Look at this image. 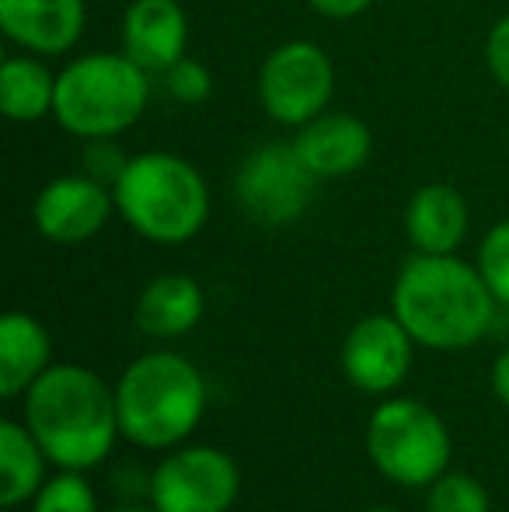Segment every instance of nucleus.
Returning a JSON list of instances; mask_svg holds the SVG:
<instances>
[{
  "label": "nucleus",
  "mask_w": 509,
  "mask_h": 512,
  "mask_svg": "<svg viewBox=\"0 0 509 512\" xmlns=\"http://www.w3.org/2000/svg\"><path fill=\"white\" fill-rule=\"evenodd\" d=\"M370 512H394V509H387V506H381V509H370Z\"/></svg>",
  "instance_id": "c85d7f7f"
},
{
  "label": "nucleus",
  "mask_w": 509,
  "mask_h": 512,
  "mask_svg": "<svg viewBox=\"0 0 509 512\" xmlns=\"http://www.w3.org/2000/svg\"><path fill=\"white\" fill-rule=\"evenodd\" d=\"M492 387H496L499 401L509 408V349L496 359V370H492Z\"/></svg>",
  "instance_id": "bb28decb"
},
{
  "label": "nucleus",
  "mask_w": 509,
  "mask_h": 512,
  "mask_svg": "<svg viewBox=\"0 0 509 512\" xmlns=\"http://www.w3.org/2000/svg\"><path fill=\"white\" fill-rule=\"evenodd\" d=\"M335 88V70L314 42H286L272 49L258 74L265 112L283 126H304L325 112Z\"/></svg>",
  "instance_id": "6e6552de"
},
{
  "label": "nucleus",
  "mask_w": 509,
  "mask_h": 512,
  "mask_svg": "<svg viewBox=\"0 0 509 512\" xmlns=\"http://www.w3.org/2000/svg\"><path fill=\"white\" fill-rule=\"evenodd\" d=\"M116 512H150V509H140V506H126V509H116ZM157 512V509H154Z\"/></svg>",
  "instance_id": "cd10ccee"
},
{
  "label": "nucleus",
  "mask_w": 509,
  "mask_h": 512,
  "mask_svg": "<svg viewBox=\"0 0 509 512\" xmlns=\"http://www.w3.org/2000/svg\"><path fill=\"white\" fill-rule=\"evenodd\" d=\"M0 25L28 53H67L84 32V0H0Z\"/></svg>",
  "instance_id": "ddd939ff"
},
{
  "label": "nucleus",
  "mask_w": 509,
  "mask_h": 512,
  "mask_svg": "<svg viewBox=\"0 0 509 512\" xmlns=\"http://www.w3.org/2000/svg\"><path fill=\"white\" fill-rule=\"evenodd\" d=\"M203 317V290L189 276H157L136 300V324L147 335L175 338L192 331Z\"/></svg>",
  "instance_id": "dca6fc26"
},
{
  "label": "nucleus",
  "mask_w": 509,
  "mask_h": 512,
  "mask_svg": "<svg viewBox=\"0 0 509 512\" xmlns=\"http://www.w3.org/2000/svg\"><path fill=\"white\" fill-rule=\"evenodd\" d=\"M478 272L489 283L492 297L503 307H509V220L489 230L482 241V255H478Z\"/></svg>",
  "instance_id": "4be33fe9"
},
{
  "label": "nucleus",
  "mask_w": 509,
  "mask_h": 512,
  "mask_svg": "<svg viewBox=\"0 0 509 512\" xmlns=\"http://www.w3.org/2000/svg\"><path fill=\"white\" fill-rule=\"evenodd\" d=\"M429 512H489V495L468 474H440L429 492Z\"/></svg>",
  "instance_id": "aec40b11"
},
{
  "label": "nucleus",
  "mask_w": 509,
  "mask_h": 512,
  "mask_svg": "<svg viewBox=\"0 0 509 512\" xmlns=\"http://www.w3.org/2000/svg\"><path fill=\"white\" fill-rule=\"evenodd\" d=\"M164 84H168L171 98H178V102H185V105L206 102L213 91L210 70H206L199 60H192V56H182L175 67L164 70Z\"/></svg>",
  "instance_id": "5701e85b"
},
{
  "label": "nucleus",
  "mask_w": 509,
  "mask_h": 512,
  "mask_svg": "<svg viewBox=\"0 0 509 512\" xmlns=\"http://www.w3.org/2000/svg\"><path fill=\"white\" fill-rule=\"evenodd\" d=\"M412 342L415 338L394 314L363 317L342 345L346 377L367 394L394 391L412 370Z\"/></svg>",
  "instance_id": "9d476101"
},
{
  "label": "nucleus",
  "mask_w": 509,
  "mask_h": 512,
  "mask_svg": "<svg viewBox=\"0 0 509 512\" xmlns=\"http://www.w3.org/2000/svg\"><path fill=\"white\" fill-rule=\"evenodd\" d=\"M314 11H321L325 18H356L367 11L374 0H311Z\"/></svg>",
  "instance_id": "a878e982"
},
{
  "label": "nucleus",
  "mask_w": 509,
  "mask_h": 512,
  "mask_svg": "<svg viewBox=\"0 0 509 512\" xmlns=\"http://www.w3.org/2000/svg\"><path fill=\"white\" fill-rule=\"evenodd\" d=\"M0 102L14 122L42 119L56 105V77L39 60L14 56L0 67Z\"/></svg>",
  "instance_id": "6ab92c4d"
},
{
  "label": "nucleus",
  "mask_w": 509,
  "mask_h": 512,
  "mask_svg": "<svg viewBox=\"0 0 509 512\" xmlns=\"http://www.w3.org/2000/svg\"><path fill=\"white\" fill-rule=\"evenodd\" d=\"M49 335L35 317L28 314H4L0 321V394L28 391L42 373L49 370Z\"/></svg>",
  "instance_id": "f3484780"
},
{
  "label": "nucleus",
  "mask_w": 509,
  "mask_h": 512,
  "mask_svg": "<svg viewBox=\"0 0 509 512\" xmlns=\"http://www.w3.org/2000/svg\"><path fill=\"white\" fill-rule=\"evenodd\" d=\"M367 450L377 471L398 485H429L450 460V432L443 418L422 401L398 398L374 411Z\"/></svg>",
  "instance_id": "423d86ee"
},
{
  "label": "nucleus",
  "mask_w": 509,
  "mask_h": 512,
  "mask_svg": "<svg viewBox=\"0 0 509 512\" xmlns=\"http://www.w3.org/2000/svg\"><path fill=\"white\" fill-rule=\"evenodd\" d=\"M119 432L147 450L175 446L199 425L206 384L189 359L175 352H150L129 363L116 387Z\"/></svg>",
  "instance_id": "7ed1b4c3"
},
{
  "label": "nucleus",
  "mask_w": 509,
  "mask_h": 512,
  "mask_svg": "<svg viewBox=\"0 0 509 512\" xmlns=\"http://www.w3.org/2000/svg\"><path fill=\"white\" fill-rule=\"evenodd\" d=\"M241 474L227 453L192 446L168 457L150 478L157 512H227L238 499Z\"/></svg>",
  "instance_id": "1a4fd4ad"
},
{
  "label": "nucleus",
  "mask_w": 509,
  "mask_h": 512,
  "mask_svg": "<svg viewBox=\"0 0 509 512\" xmlns=\"http://www.w3.org/2000/svg\"><path fill=\"white\" fill-rule=\"evenodd\" d=\"M485 56H489L492 77H496V81L509 91V18H503L489 32V46H485Z\"/></svg>",
  "instance_id": "393cba45"
},
{
  "label": "nucleus",
  "mask_w": 509,
  "mask_h": 512,
  "mask_svg": "<svg viewBox=\"0 0 509 512\" xmlns=\"http://www.w3.org/2000/svg\"><path fill=\"white\" fill-rule=\"evenodd\" d=\"M42 460H46V450L39 446V439L32 436L28 425L0 422V478H4L0 502L7 509L39 495L42 467H46Z\"/></svg>",
  "instance_id": "a211bd4d"
},
{
  "label": "nucleus",
  "mask_w": 509,
  "mask_h": 512,
  "mask_svg": "<svg viewBox=\"0 0 509 512\" xmlns=\"http://www.w3.org/2000/svg\"><path fill=\"white\" fill-rule=\"evenodd\" d=\"M116 199L91 175L56 178L35 199V227L56 244H81L105 227Z\"/></svg>",
  "instance_id": "9b49d317"
},
{
  "label": "nucleus",
  "mask_w": 509,
  "mask_h": 512,
  "mask_svg": "<svg viewBox=\"0 0 509 512\" xmlns=\"http://www.w3.org/2000/svg\"><path fill=\"white\" fill-rule=\"evenodd\" d=\"M116 206L126 223L157 244H182L196 237L210 213L206 182L189 161L175 154L129 157L116 182Z\"/></svg>",
  "instance_id": "20e7f679"
},
{
  "label": "nucleus",
  "mask_w": 509,
  "mask_h": 512,
  "mask_svg": "<svg viewBox=\"0 0 509 512\" xmlns=\"http://www.w3.org/2000/svg\"><path fill=\"white\" fill-rule=\"evenodd\" d=\"M189 21L178 0H133L123 18V46L143 70L164 74L185 56Z\"/></svg>",
  "instance_id": "f8f14e48"
},
{
  "label": "nucleus",
  "mask_w": 509,
  "mask_h": 512,
  "mask_svg": "<svg viewBox=\"0 0 509 512\" xmlns=\"http://www.w3.org/2000/svg\"><path fill=\"white\" fill-rule=\"evenodd\" d=\"M147 70L129 56L91 53L56 77L53 115L67 133L109 140L133 126L147 108Z\"/></svg>",
  "instance_id": "39448f33"
},
{
  "label": "nucleus",
  "mask_w": 509,
  "mask_h": 512,
  "mask_svg": "<svg viewBox=\"0 0 509 512\" xmlns=\"http://www.w3.org/2000/svg\"><path fill=\"white\" fill-rule=\"evenodd\" d=\"M314 182L318 175L300 161L293 143L286 147L269 143L245 157L238 178H234V192L252 220L265 223V227H283L311 206Z\"/></svg>",
  "instance_id": "0eeeda50"
},
{
  "label": "nucleus",
  "mask_w": 509,
  "mask_h": 512,
  "mask_svg": "<svg viewBox=\"0 0 509 512\" xmlns=\"http://www.w3.org/2000/svg\"><path fill=\"white\" fill-rule=\"evenodd\" d=\"M405 227L422 255H450L464 241L468 206L450 185H426L412 196L405 213Z\"/></svg>",
  "instance_id": "2eb2a0df"
},
{
  "label": "nucleus",
  "mask_w": 509,
  "mask_h": 512,
  "mask_svg": "<svg viewBox=\"0 0 509 512\" xmlns=\"http://www.w3.org/2000/svg\"><path fill=\"white\" fill-rule=\"evenodd\" d=\"M32 512H95V495L81 474L67 471L39 488Z\"/></svg>",
  "instance_id": "412c9836"
},
{
  "label": "nucleus",
  "mask_w": 509,
  "mask_h": 512,
  "mask_svg": "<svg viewBox=\"0 0 509 512\" xmlns=\"http://www.w3.org/2000/svg\"><path fill=\"white\" fill-rule=\"evenodd\" d=\"M293 147L318 178H342L370 157V129L346 112H321L300 126Z\"/></svg>",
  "instance_id": "4468645a"
},
{
  "label": "nucleus",
  "mask_w": 509,
  "mask_h": 512,
  "mask_svg": "<svg viewBox=\"0 0 509 512\" xmlns=\"http://www.w3.org/2000/svg\"><path fill=\"white\" fill-rule=\"evenodd\" d=\"M496 304L482 272L454 255H419L394 283V317L429 349H468L492 328Z\"/></svg>",
  "instance_id": "f257e3e1"
},
{
  "label": "nucleus",
  "mask_w": 509,
  "mask_h": 512,
  "mask_svg": "<svg viewBox=\"0 0 509 512\" xmlns=\"http://www.w3.org/2000/svg\"><path fill=\"white\" fill-rule=\"evenodd\" d=\"M25 418L46 457L67 471L102 464L119 432L116 394L84 366H49L28 387Z\"/></svg>",
  "instance_id": "f03ea898"
},
{
  "label": "nucleus",
  "mask_w": 509,
  "mask_h": 512,
  "mask_svg": "<svg viewBox=\"0 0 509 512\" xmlns=\"http://www.w3.org/2000/svg\"><path fill=\"white\" fill-rule=\"evenodd\" d=\"M84 164H88V171H91V178H95V182H102V185L112 182V189H116L119 175L126 171L129 161L119 154V150H112V143L95 140L88 147V154H84Z\"/></svg>",
  "instance_id": "b1692460"
}]
</instances>
